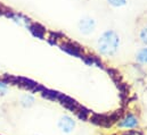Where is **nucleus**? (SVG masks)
Wrapping results in <instances>:
<instances>
[{"label": "nucleus", "instance_id": "obj_1", "mask_svg": "<svg viewBox=\"0 0 147 135\" xmlns=\"http://www.w3.org/2000/svg\"><path fill=\"white\" fill-rule=\"evenodd\" d=\"M120 44V37L115 31L109 30L102 34L98 39L97 45L98 50L104 56H113L119 48Z\"/></svg>", "mask_w": 147, "mask_h": 135}, {"label": "nucleus", "instance_id": "obj_8", "mask_svg": "<svg viewBox=\"0 0 147 135\" xmlns=\"http://www.w3.org/2000/svg\"><path fill=\"white\" fill-rule=\"evenodd\" d=\"M5 90H6V84L0 83V92H2V91H5Z\"/></svg>", "mask_w": 147, "mask_h": 135}, {"label": "nucleus", "instance_id": "obj_5", "mask_svg": "<svg viewBox=\"0 0 147 135\" xmlns=\"http://www.w3.org/2000/svg\"><path fill=\"white\" fill-rule=\"evenodd\" d=\"M137 124H138V120H137V118L134 117L132 115H129L125 119H123V120L121 122V126H123V127H125V128L135 127V126H137Z\"/></svg>", "mask_w": 147, "mask_h": 135}, {"label": "nucleus", "instance_id": "obj_7", "mask_svg": "<svg viewBox=\"0 0 147 135\" xmlns=\"http://www.w3.org/2000/svg\"><path fill=\"white\" fill-rule=\"evenodd\" d=\"M109 3L112 6H115V7H121V6H124L127 3V0H107Z\"/></svg>", "mask_w": 147, "mask_h": 135}, {"label": "nucleus", "instance_id": "obj_2", "mask_svg": "<svg viewBox=\"0 0 147 135\" xmlns=\"http://www.w3.org/2000/svg\"><path fill=\"white\" fill-rule=\"evenodd\" d=\"M136 37L139 42L147 45V11L136 19Z\"/></svg>", "mask_w": 147, "mask_h": 135}, {"label": "nucleus", "instance_id": "obj_6", "mask_svg": "<svg viewBox=\"0 0 147 135\" xmlns=\"http://www.w3.org/2000/svg\"><path fill=\"white\" fill-rule=\"evenodd\" d=\"M136 58L139 63H143V64H146L147 63V48H143L140 49L137 55H136Z\"/></svg>", "mask_w": 147, "mask_h": 135}, {"label": "nucleus", "instance_id": "obj_3", "mask_svg": "<svg viewBox=\"0 0 147 135\" xmlns=\"http://www.w3.org/2000/svg\"><path fill=\"white\" fill-rule=\"evenodd\" d=\"M95 26H96L95 21H94L92 18H90V17H83V18H81V19L79 21V23H78L79 30L83 34L91 33V32L95 30Z\"/></svg>", "mask_w": 147, "mask_h": 135}, {"label": "nucleus", "instance_id": "obj_4", "mask_svg": "<svg viewBox=\"0 0 147 135\" xmlns=\"http://www.w3.org/2000/svg\"><path fill=\"white\" fill-rule=\"evenodd\" d=\"M74 126V122L70 118V117H63L61 120H59V127L63 128V131H66V132H70Z\"/></svg>", "mask_w": 147, "mask_h": 135}]
</instances>
